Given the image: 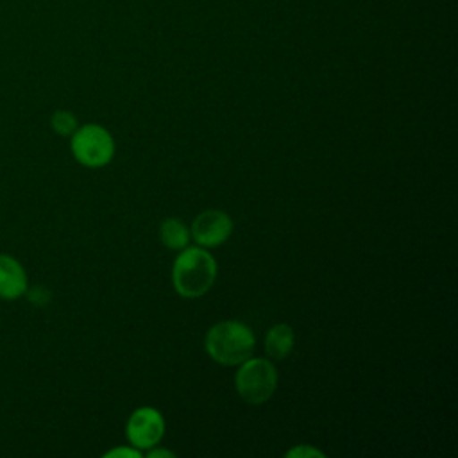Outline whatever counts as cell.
<instances>
[{
    "label": "cell",
    "instance_id": "obj_3",
    "mask_svg": "<svg viewBox=\"0 0 458 458\" xmlns=\"http://www.w3.org/2000/svg\"><path fill=\"white\" fill-rule=\"evenodd\" d=\"M234 388L247 404H265L277 388V369L268 358H247L236 365Z\"/></svg>",
    "mask_w": 458,
    "mask_h": 458
},
{
    "label": "cell",
    "instance_id": "obj_12",
    "mask_svg": "<svg viewBox=\"0 0 458 458\" xmlns=\"http://www.w3.org/2000/svg\"><path fill=\"white\" fill-rule=\"evenodd\" d=\"M143 451L136 449L134 445H118L104 453V458H141Z\"/></svg>",
    "mask_w": 458,
    "mask_h": 458
},
{
    "label": "cell",
    "instance_id": "obj_1",
    "mask_svg": "<svg viewBox=\"0 0 458 458\" xmlns=\"http://www.w3.org/2000/svg\"><path fill=\"white\" fill-rule=\"evenodd\" d=\"M218 265L211 252L200 245H186L172 265L174 290L184 299L202 297L216 281Z\"/></svg>",
    "mask_w": 458,
    "mask_h": 458
},
{
    "label": "cell",
    "instance_id": "obj_2",
    "mask_svg": "<svg viewBox=\"0 0 458 458\" xmlns=\"http://www.w3.org/2000/svg\"><path fill=\"white\" fill-rule=\"evenodd\" d=\"M256 336L250 326L242 320H220L204 336L208 356L224 367H236L252 356Z\"/></svg>",
    "mask_w": 458,
    "mask_h": 458
},
{
    "label": "cell",
    "instance_id": "obj_10",
    "mask_svg": "<svg viewBox=\"0 0 458 458\" xmlns=\"http://www.w3.org/2000/svg\"><path fill=\"white\" fill-rule=\"evenodd\" d=\"M50 123H52V129L61 136H72L75 132V129L79 127L75 114L72 111H66V109H57L52 114Z\"/></svg>",
    "mask_w": 458,
    "mask_h": 458
},
{
    "label": "cell",
    "instance_id": "obj_9",
    "mask_svg": "<svg viewBox=\"0 0 458 458\" xmlns=\"http://www.w3.org/2000/svg\"><path fill=\"white\" fill-rule=\"evenodd\" d=\"M159 240L170 250H181L190 245V227L177 216H168L159 225Z\"/></svg>",
    "mask_w": 458,
    "mask_h": 458
},
{
    "label": "cell",
    "instance_id": "obj_7",
    "mask_svg": "<svg viewBox=\"0 0 458 458\" xmlns=\"http://www.w3.org/2000/svg\"><path fill=\"white\" fill-rule=\"evenodd\" d=\"M29 290L23 265L11 254H0V299L16 301Z\"/></svg>",
    "mask_w": 458,
    "mask_h": 458
},
{
    "label": "cell",
    "instance_id": "obj_8",
    "mask_svg": "<svg viewBox=\"0 0 458 458\" xmlns=\"http://www.w3.org/2000/svg\"><path fill=\"white\" fill-rule=\"evenodd\" d=\"M295 345V333L290 324H276L265 335V352L272 360H284L292 354Z\"/></svg>",
    "mask_w": 458,
    "mask_h": 458
},
{
    "label": "cell",
    "instance_id": "obj_4",
    "mask_svg": "<svg viewBox=\"0 0 458 458\" xmlns=\"http://www.w3.org/2000/svg\"><path fill=\"white\" fill-rule=\"evenodd\" d=\"M70 150L77 163L88 168H100L114 157V138L98 123H84L70 136Z\"/></svg>",
    "mask_w": 458,
    "mask_h": 458
},
{
    "label": "cell",
    "instance_id": "obj_11",
    "mask_svg": "<svg viewBox=\"0 0 458 458\" xmlns=\"http://www.w3.org/2000/svg\"><path fill=\"white\" fill-rule=\"evenodd\" d=\"M284 456L288 458H324V451L310 445V444H297L292 449H288L284 453Z\"/></svg>",
    "mask_w": 458,
    "mask_h": 458
},
{
    "label": "cell",
    "instance_id": "obj_6",
    "mask_svg": "<svg viewBox=\"0 0 458 458\" xmlns=\"http://www.w3.org/2000/svg\"><path fill=\"white\" fill-rule=\"evenodd\" d=\"M231 233L233 218L222 209H206L199 213L190 225L191 240L204 249L220 247L227 242Z\"/></svg>",
    "mask_w": 458,
    "mask_h": 458
},
{
    "label": "cell",
    "instance_id": "obj_5",
    "mask_svg": "<svg viewBox=\"0 0 458 458\" xmlns=\"http://www.w3.org/2000/svg\"><path fill=\"white\" fill-rule=\"evenodd\" d=\"M165 429V417L157 408L140 406L127 419L125 437L131 445L147 451L163 440Z\"/></svg>",
    "mask_w": 458,
    "mask_h": 458
},
{
    "label": "cell",
    "instance_id": "obj_13",
    "mask_svg": "<svg viewBox=\"0 0 458 458\" xmlns=\"http://www.w3.org/2000/svg\"><path fill=\"white\" fill-rule=\"evenodd\" d=\"M147 456H148V458H175V453L170 451V449H163V447H159V444H157V445L147 449Z\"/></svg>",
    "mask_w": 458,
    "mask_h": 458
}]
</instances>
